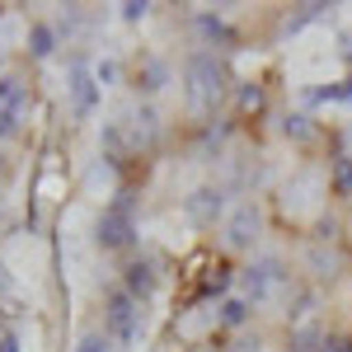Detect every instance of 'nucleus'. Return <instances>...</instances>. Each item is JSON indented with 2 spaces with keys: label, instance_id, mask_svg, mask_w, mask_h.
Segmentation results:
<instances>
[{
  "label": "nucleus",
  "instance_id": "nucleus-1",
  "mask_svg": "<svg viewBox=\"0 0 352 352\" xmlns=\"http://www.w3.org/2000/svg\"><path fill=\"white\" fill-rule=\"evenodd\" d=\"M184 80H188L192 113H212L226 94V66L217 61V52H192L184 61Z\"/></svg>",
  "mask_w": 352,
  "mask_h": 352
},
{
  "label": "nucleus",
  "instance_id": "nucleus-2",
  "mask_svg": "<svg viewBox=\"0 0 352 352\" xmlns=\"http://www.w3.org/2000/svg\"><path fill=\"white\" fill-rule=\"evenodd\" d=\"M94 240L104 244V249H127V244L136 240V202H132V192H118L109 207L99 212Z\"/></svg>",
  "mask_w": 352,
  "mask_h": 352
},
{
  "label": "nucleus",
  "instance_id": "nucleus-3",
  "mask_svg": "<svg viewBox=\"0 0 352 352\" xmlns=\"http://www.w3.org/2000/svg\"><path fill=\"white\" fill-rule=\"evenodd\" d=\"M104 333L113 343L132 348L141 338V300H132L127 292H109V305H104Z\"/></svg>",
  "mask_w": 352,
  "mask_h": 352
},
{
  "label": "nucleus",
  "instance_id": "nucleus-4",
  "mask_svg": "<svg viewBox=\"0 0 352 352\" xmlns=\"http://www.w3.org/2000/svg\"><path fill=\"white\" fill-rule=\"evenodd\" d=\"M258 226H263V217H258V202H240V207H230V212H226V226H221L226 249H254V240H258Z\"/></svg>",
  "mask_w": 352,
  "mask_h": 352
},
{
  "label": "nucleus",
  "instance_id": "nucleus-5",
  "mask_svg": "<svg viewBox=\"0 0 352 352\" xmlns=\"http://www.w3.org/2000/svg\"><path fill=\"white\" fill-rule=\"evenodd\" d=\"M282 282H287V263L282 258H258V263H249L240 272V287H244L249 300H268Z\"/></svg>",
  "mask_w": 352,
  "mask_h": 352
},
{
  "label": "nucleus",
  "instance_id": "nucleus-6",
  "mask_svg": "<svg viewBox=\"0 0 352 352\" xmlns=\"http://www.w3.org/2000/svg\"><path fill=\"white\" fill-rule=\"evenodd\" d=\"M122 282H127L122 292H127L132 300H151V296H155V287H160V263L141 254V258H132V263L122 268Z\"/></svg>",
  "mask_w": 352,
  "mask_h": 352
},
{
  "label": "nucleus",
  "instance_id": "nucleus-7",
  "mask_svg": "<svg viewBox=\"0 0 352 352\" xmlns=\"http://www.w3.org/2000/svg\"><path fill=\"white\" fill-rule=\"evenodd\" d=\"M184 212H188V221L192 226H217V221H226V188H197L184 202Z\"/></svg>",
  "mask_w": 352,
  "mask_h": 352
},
{
  "label": "nucleus",
  "instance_id": "nucleus-8",
  "mask_svg": "<svg viewBox=\"0 0 352 352\" xmlns=\"http://www.w3.org/2000/svg\"><path fill=\"white\" fill-rule=\"evenodd\" d=\"M94 99H99V80L89 76V66L76 56V61H71V109H76V118L94 113Z\"/></svg>",
  "mask_w": 352,
  "mask_h": 352
},
{
  "label": "nucleus",
  "instance_id": "nucleus-9",
  "mask_svg": "<svg viewBox=\"0 0 352 352\" xmlns=\"http://www.w3.org/2000/svg\"><path fill=\"white\" fill-rule=\"evenodd\" d=\"M0 109H10V113L28 109V85L19 76H0Z\"/></svg>",
  "mask_w": 352,
  "mask_h": 352
},
{
  "label": "nucleus",
  "instance_id": "nucleus-10",
  "mask_svg": "<svg viewBox=\"0 0 352 352\" xmlns=\"http://www.w3.org/2000/svg\"><path fill=\"white\" fill-rule=\"evenodd\" d=\"M197 33L207 38V43H221V47H235V28L217 19V14H197Z\"/></svg>",
  "mask_w": 352,
  "mask_h": 352
},
{
  "label": "nucleus",
  "instance_id": "nucleus-11",
  "mask_svg": "<svg viewBox=\"0 0 352 352\" xmlns=\"http://www.w3.org/2000/svg\"><path fill=\"white\" fill-rule=\"evenodd\" d=\"M127 122H132V127H127V132H132V146H155V136H160V127H155V113H151V109L132 113Z\"/></svg>",
  "mask_w": 352,
  "mask_h": 352
},
{
  "label": "nucleus",
  "instance_id": "nucleus-12",
  "mask_svg": "<svg viewBox=\"0 0 352 352\" xmlns=\"http://www.w3.org/2000/svg\"><path fill=\"white\" fill-rule=\"evenodd\" d=\"M52 47H56V28H47V24H33V33H28V52L38 56H52Z\"/></svg>",
  "mask_w": 352,
  "mask_h": 352
},
{
  "label": "nucleus",
  "instance_id": "nucleus-13",
  "mask_svg": "<svg viewBox=\"0 0 352 352\" xmlns=\"http://www.w3.org/2000/svg\"><path fill=\"white\" fill-rule=\"evenodd\" d=\"M292 352H324V333H320V324L296 329V338H292Z\"/></svg>",
  "mask_w": 352,
  "mask_h": 352
},
{
  "label": "nucleus",
  "instance_id": "nucleus-14",
  "mask_svg": "<svg viewBox=\"0 0 352 352\" xmlns=\"http://www.w3.org/2000/svg\"><path fill=\"white\" fill-rule=\"evenodd\" d=\"M164 80H169V66H164V61H146V71H141V89L155 94V89H164Z\"/></svg>",
  "mask_w": 352,
  "mask_h": 352
},
{
  "label": "nucleus",
  "instance_id": "nucleus-15",
  "mask_svg": "<svg viewBox=\"0 0 352 352\" xmlns=\"http://www.w3.org/2000/svg\"><path fill=\"white\" fill-rule=\"evenodd\" d=\"M282 132L292 136V141H310L315 127H310V118H305V113H287V118H282Z\"/></svg>",
  "mask_w": 352,
  "mask_h": 352
},
{
  "label": "nucleus",
  "instance_id": "nucleus-16",
  "mask_svg": "<svg viewBox=\"0 0 352 352\" xmlns=\"http://www.w3.org/2000/svg\"><path fill=\"white\" fill-rule=\"evenodd\" d=\"M244 320H249V305H244V300H226V305H221V324L226 329H240Z\"/></svg>",
  "mask_w": 352,
  "mask_h": 352
},
{
  "label": "nucleus",
  "instance_id": "nucleus-17",
  "mask_svg": "<svg viewBox=\"0 0 352 352\" xmlns=\"http://www.w3.org/2000/svg\"><path fill=\"white\" fill-rule=\"evenodd\" d=\"M226 127H207V132H202V146H197V151H202V160H212V155H217L221 146H226Z\"/></svg>",
  "mask_w": 352,
  "mask_h": 352
},
{
  "label": "nucleus",
  "instance_id": "nucleus-18",
  "mask_svg": "<svg viewBox=\"0 0 352 352\" xmlns=\"http://www.w3.org/2000/svg\"><path fill=\"white\" fill-rule=\"evenodd\" d=\"M333 188L352 192V155H338V160H333Z\"/></svg>",
  "mask_w": 352,
  "mask_h": 352
},
{
  "label": "nucleus",
  "instance_id": "nucleus-19",
  "mask_svg": "<svg viewBox=\"0 0 352 352\" xmlns=\"http://www.w3.org/2000/svg\"><path fill=\"white\" fill-rule=\"evenodd\" d=\"M324 10H329V5H300V14H296V19H287V33H300V28L310 24V19H320Z\"/></svg>",
  "mask_w": 352,
  "mask_h": 352
},
{
  "label": "nucleus",
  "instance_id": "nucleus-20",
  "mask_svg": "<svg viewBox=\"0 0 352 352\" xmlns=\"http://www.w3.org/2000/svg\"><path fill=\"white\" fill-rule=\"evenodd\" d=\"M76 352H113V338L109 333H85L80 343H76Z\"/></svg>",
  "mask_w": 352,
  "mask_h": 352
},
{
  "label": "nucleus",
  "instance_id": "nucleus-21",
  "mask_svg": "<svg viewBox=\"0 0 352 352\" xmlns=\"http://www.w3.org/2000/svg\"><path fill=\"white\" fill-rule=\"evenodd\" d=\"M310 268L320 272V277H333V268H338V254H324V249H315V254H310Z\"/></svg>",
  "mask_w": 352,
  "mask_h": 352
},
{
  "label": "nucleus",
  "instance_id": "nucleus-22",
  "mask_svg": "<svg viewBox=\"0 0 352 352\" xmlns=\"http://www.w3.org/2000/svg\"><path fill=\"white\" fill-rule=\"evenodd\" d=\"M118 10H122V19H127V24H141V19L151 14V5H146V0H127V5H118Z\"/></svg>",
  "mask_w": 352,
  "mask_h": 352
},
{
  "label": "nucleus",
  "instance_id": "nucleus-23",
  "mask_svg": "<svg viewBox=\"0 0 352 352\" xmlns=\"http://www.w3.org/2000/svg\"><path fill=\"white\" fill-rule=\"evenodd\" d=\"M240 109L249 113V109H263V89H258V85H244L240 89Z\"/></svg>",
  "mask_w": 352,
  "mask_h": 352
},
{
  "label": "nucleus",
  "instance_id": "nucleus-24",
  "mask_svg": "<svg viewBox=\"0 0 352 352\" xmlns=\"http://www.w3.org/2000/svg\"><path fill=\"white\" fill-rule=\"evenodd\" d=\"M19 118H24V113L0 109V136H14V132H19Z\"/></svg>",
  "mask_w": 352,
  "mask_h": 352
},
{
  "label": "nucleus",
  "instance_id": "nucleus-25",
  "mask_svg": "<svg viewBox=\"0 0 352 352\" xmlns=\"http://www.w3.org/2000/svg\"><path fill=\"white\" fill-rule=\"evenodd\" d=\"M94 80H99V85H113V80H118V61H99Z\"/></svg>",
  "mask_w": 352,
  "mask_h": 352
},
{
  "label": "nucleus",
  "instance_id": "nucleus-26",
  "mask_svg": "<svg viewBox=\"0 0 352 352\" xmlns=\"http://www.w3.org/2000/svg\"><path fill=\"white\" fill-rule=\"evenodd\" d=\"M324 352H352V338H343V333H329V338H324Z\"/></svg>",
  "mask_w": 352,
  "mask_h": 352
},
{
  "label": "nucleus",
  "instance_id": "nucleus-27",
  "mask_svg": "<svg viewBox=\"0 0 352 352\" xmlns=\"http://www.w3.org/2000/svg\"><path fill=\"white\" fill-rule=\"evenodd\" d=\"M230 352H263V343H258V338H235Z\"/></svg>",
  "mask_w": 352,
  "mask_h": 352
},
{
  "label": "nucleus",
  "instance_id": "nucleus-28",
  "mask_svg": "<svg viewBox=\"0 0 352 352\" xmlns=\"http://www.w3.org/2000/svg\"><path fill=\"white\" fill-rule=\"evenodd\" d=\"M0 352H19V338L14 333H0Z\"/></svg>",
  "mask_w": 352,
  "mask_h": 352
},
{
  "label": "nucleus",
  "instance_id": "nucleus-29",
  "mask_svg": "<svg viewBox=\"0 0 352 352\" xmlns=\"http://www.w3.org/2000/svg\"><path fill=\"white\" fill-rule=\"evenodd\" d=\"M0 174H5V155H0Z\"/></svg>",
  "mask_w": 352,
  "mask_h": 352
},
{
  "label": "nucleus",
  "instance_id": "nucleus-30",
  "mask_svg": "<svg viewBox=\"0 0 352 352\" xmlns=\"http://www.w3.org/2000/svg\"><path fill=\"white\" fill-rule=\"evenodd\" d=\"M188 352H207V348H188Z\"/></svg>",
  "mask_w": 352,
  "mask_h": 352
},
{
  "label": "nucleus",
  "instance_id": "nucleus-31",
  "mask_svg": "<svg viewBox=\"0 0 352 352\" xmlns=\"http://www.w3.org/2000/svg\"><path fill=\"white\" fill-rule=\"evenodd\" d=\"M0 61H5V52H0Z\"/></svg>",
  "mask_w": 352,
  "mask_h": 352
}]
</instances>
